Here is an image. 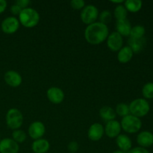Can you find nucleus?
<instances>
[{
    "instance_id": "nucleus-1",
    "label": "nucleus",
    "mask_w": 153,
    "mask_h": 153,
    "mask_svg": "<svg viewBox=\"0 0 153 153\" xmlns=\"http://www.w3.org/2000/svg\"><path fill=\"white\" fill-rule=\"evenodd\" d=\"M109 35L108 28L100 22H95L88 25L85 31V37L88 43L99 45L107 40Z\"/></svg>"
},
{
    "instance_id": "nucleus-2",
    "label": "nucleus",
    "mask_w": 153,
    "mask_h": 153,
    "mask_svg": "<svg viewBox=\"0 0 153 153\" xmlns=\"http://www.w3.org/2000/svg\"><path fill=\"white\" fill-rule=\"evenodd\" d=\"M40 15L31 7L22 9L19 15V22L25 28H33L39 23Z\"/></svg>"
},
{
    "instance_id": "nucleus-3",
    "label": "nucleus",
    "mask_w": 153,
    "mask_h": 153,
    "mask_svg": "<svg viewBox=\"0 0 153 153\" xmlns=\"http://www.w3.org/2000/svg\"><path fill=\"white\" fill-rule=\"evenodd\" d=\"M129 111L131 115L137 117H143L146 116L150 110V105L147 100L143 98L134 100L129 105Z\"/></svg>"
},
{
    "instance_id": "nucleus-4",
    "label": "nucleus",
    "mask_w": 153,
    "mask_h": 153,
    "mask_svg": "<svg viewBox=\"0 0 153 153\" xmlns=\"http://www.w3.org/2000/svg\"><path fill=\"white\" fill-rule=\"evenodd\" d=\"M120 126L121 128H123L126 132L134 134L140 131L142 126V122L140 118L131 114H128L123 117Z\"/></svg>"
},
{
    "instance_id": "nucleus-5",
    "label": "nucleus",
    "mask_w": 153,
    "mask_h": 153,
    "mask_svg": "<svg viewBox=\"0 0 153 153\" xmlns=\"http://www.w3.org/2000/svg\"><path fill=\"white\" fill-rule=\"evenodd\" d=\"M23 123V116L19 110L16 108H10L6 114V123L8 128L13 131L21 127Z\"/></svg>"
},
{
    "instance_id": "nucleus-6",
    "label": "nucleus",
    "mask_w": 153,
    "mask_h": 153,
    "mask_svg": "<svg viewBox=\"0 0 153 153\" xmlns=\"http://www.w3.org/2000/svg\"><path fill=\"white\" fill-rule=\"evenodd\" d=\"M99 17V10L96 6L93 4H88L85 6L81 12V19L82 22L86 25H91L96 22Z\"/></svg>"
},
{
    "instance_id": "nucleus-7",
    "label": "nucleus",
    "mask_w": 153,
    "mask_h": 153,
    "mask_svg": "<svg viewBox=\"0 0 153 153\" xmlns=\"http://www.w3.org/2000/svg\"><path fill=\"white\" fill-rule=\"evenodd\" d=\"M19 27V22L14 16H8L2 21L1 28L5 34H11L16 32Z\"/></svg>"
},
{
    "instance_id": "nucleus-8",
    "label": "nucleus",
    "mask_w": 153,
    "mask_h": 153,
    "mask_svg": "<svg viewBox=\"0 0 153 153\" xmlns=\"http://www.w3.org/2000/svg\"><path fill=\"white\" fill-rule=\"evenodd\" d=\"M107 45L109 49L113 52H118L123 45V37L117 31L112 32L107 38Z\"/></svg>"
},
{
    "instance_id": "nucleus-9",
    "label": "nucleus",
    "mask_w": 153,
    "mask_h": 153,
    "mask_svg": "<svg viewBox=\"0 0 153 153\" xmlns=\"http://www.w3.org/2000/svg\"><path fill=\"white\" fill-rule=\"evenodd\" d=\"M28 134L34 140L40 139L45 134L46 128L43 123L40 121H36L32 123L28 127Z\"/></svg>"
},
{
    "instance_id": "nucleus-10",
    "label": "nucleus",
    "mask_w": 153,
    "mask_h": 153,
    "mask_svg": "<svg viewBox=\"0 0 153 153\" xmlns=\"http://www.w3.org/2000/svg\"><path fill=\"white\" fill-rule=\"evenodd\" d=\"M19 145L11 138H4L0 140V153H18Z\"/></svg>"
},
{
    "instance_id": "nucleus-11",
    "label": "nucleus",
    "mask_w": 153,
    "mask_h": 153,
    "mask_svg": "<svg viewBox=\"0 0 153 153\" xmlns=\"http://www.w3.org/2000/svg\"><path fill=\"white\" fill-rule=\"evenodd\" d=\"M46 96L49 101L53 104H60L64 100V93L61 88L52 87L46 92Z\"/></svg>"
},
{
    "instance_id": "nucleus-12",
    "label": "nucleus",
    "mask_w": 153,
    "mask_h": 153,
    "mask_svg": "<svg viewBox=\"0 0 153 153\" xmlns=\"http://www.w3.org/2000/svg\"><path fill=\"white\" fill-rule=\"evenodd\" d=\"M4 79L7 85L13 88L19 87L22 81L20 74L14 70H8L6 72L4 76Z\"/></svg>"
},
{
    "instance_id": "nucleus-13",
    "label": "nucleus",
    "mask_w": 153,
    "mask_h": 153,
    "mask_svg": "<svg viewBox=\"0 0 153 153\" xmlns=\"http://www.w3.org/2000/svg\"><path fill=\"white\" fill-rule=\"evenodd\" d=\"M105 133L110 138H114L120 135L121 131V126L118 121L114 120L107 122L104 128Z\"/></svg>"
},
{
    "instance_id": "nucleus-14",
    "label": "nucleus",
    "mask_w": 153,
    "mask_h": 153,
    "mask_svg": "<svg viewBox=\"0 0 153 153\" xmlns=\"http://www.w3.org/2000/svg\"><path fill=\"white\" fill-rule=\"evenodd\" d=\"M105 131L104 128L100 123H96L92 124L88 129V137L93 141H98L102 137Z\"/></svg>"
},
{
    "instance_id": "nucleus-15",
    "label": "nucleus",
    "mask_w": 153,
    "mask_h": 153,
    "mask_svg": "<svg viewBox=\"0 0 153 153\" xmlns=\"http://www.w3.org/2000/svg\"><path fill=\"white\" fill-rule=\"evenodd\" d=\"M137 143L140 147L147 148L153 145V134L151 131H143L137 134Z\"/></svg>"
},
{
    "instance_id": "nucleus-16",
    "label": "nucleus",
    "mask_w": 153,
    "mask_h": 153,
    "mask_svg": "<svg viewBox=\"0 0 153 153\" xmlns=\"http://www.w3.org/2000/svg\"><path fill=\"white\" fill-rule=\"evenodd\" d=\"M49 147L50 145L49 141L43 138L35 140L31 145V149L34 153H46L49 151Z\"/></svg>"
},
{
    "instance_id": "nucleus-17",
    "label": "nucleus",
    "mask_w": 153,
    "mask_h": 153,
    "mask_svg": "<svg viewBox=\"0 0 153 153\" xmlns=\"http://www.w3.org/2000/svg\"><path fill=\"white\" fill-rule=\"evenodd\" d=\"M134 52L128 46H123L119 51L117 54V60L121 64H126L129 62L132 58Z\"/></svg>"
},
{
    "instance_id": "nucleus-18",
    "label": "nucleus",
    "mask_w": 153,
    "mask_h": 153,
    "mask_svg": "<svg viewBox=\"0 0 153 153\" xmlns=\"http://www.w3.org/2000/svg\"><path fill=\"white\" fill-rule=\"evenodd\" d=\"M131 25L129 21L127 19L123 20H117L116 22L117 32L119 33L121 36H129L131 30Z\"/></svg>"
},
{
    "instance_id": "nucleus-19",
    "label": "nucleus",
    "mask_w": 153,
    "mask_h": 153,
    "mask_svg": "<svg viewBox=\"0 0 153 153\" xmlns=\"http://www.w3.org/2000/svg\"><path fill=\"white\" fill-rule=\"evenodd\" d=\"M116 143L119 149L122 152H128L131 149V140L126 134H120L117 137Z\"/></svg>"
},
{
    "instance_id": "nucleus-20",
    "label": "nucleus",
    "mask_w": 153,
    "mask_h": 153,
    "mask_svg": "<svg viewBox=\"0 0 153 153\" xmlns=\"http://www.w3.org/2000/svg\"><path fill=\"white\" fill-rule=\"evenodd\" d=\"M146 46V39L144 37H142L140 39H134L131 38L128 40V46L131 48L132 52L135 53L141 52L144 49Z\"/></svg>"
},
{
    "instance_id": "nucleus-21",
    "label": "nucleus",
    "mask_w": 153,
    "mask_h": 153,
    "mask_svg": "<svg viewBox=\"0 0 153 153\" xmlns=\"http://www.w3.org/2000/svg\"><path fill=\"white\" fill-rule=\"evenodd\" d=\"M100 116L104 120L109 122L114 120L116 117V112L109 106H104L100 110Z\"/></svg>"
},
{
    "instance_id": "nucleus-22",
    "label": "nucleus",
    "mask_w": 153,
    "mask_h": 153,
    "mask_svg": "<svg viewBox=\"0 0 153 153\" xmlns=\"http://www.w3.org/2000/svg\"><path fill=\"white\" fill-rule=\"evenodd\" d=\"M143 2L140 0H127L124 1V6L128 11L131 13L138 12L141 9Z\"/></svg>"
},
{
    "instance_id": "nucleus-23",
    "label": "nucleus",
    "mask_w": 153,
    "mask_h": 153,
    "mask_svg": "<svg viewBox=\"0 0 153 153\" xmlns=\"http://www.w3.org/2000/svg\"><path fill=\"white\" fill-rule=\"evenodd\" d=\"M127 14H128V10L123 4H118L115 7L114 11V16L116 18L117 21L126 19L127 17Z\"/></svg>"
},
{
    "instance_id": "nucleus-24",
    "label": "nucleus",
    "mask_w": 153,
    "mask_h": 153,
    "mask_svg": "<svg viewBox=\"0 0 153 153\" xmlns=\"http://www.w3.org/2000/svg\"><path fill=\"white\" fill-rule=\"evenodd\" d=\"M145 33H146V30L145 28L142 25H135V26L132 27L130 32V37L134 39H140L143 37Z\"/></svg>"
},
{
    "instance_id": "nucleus-25",
    "label": "nucleus",
    "mask_w": 153,
    "mask_h": 153,
    "mask_svg": "<svg viewBox=\"0 0 153 153\" xmlns=\"http://www.w3.org/2000/svg\"><path fill=\"white\" fill-rule=\"evenodd\" d=\"M142 94L145 100L153 99V82H148L142 88Z\"/></svg>"
},
{
    "instance_id": "nucleus-26",
    "label": "nucleus",
    "mask_w": 153,
    "mask_h": 153,
    "mask_svg": "<svg viewBox=\"0 0 153 153\" xmlns=\"http://www.w3.org/2000/svg\"><path fill=\"white\" fill-rule=\"evenodd\" d=\"M115 112H116V114H117L119 116L124 117L130 114L129 106L125 103H120L116 106Z\"/></svg>"
},
{
    "instance_id": "nucleus-27",
    "label": "nucleus",
    "mask_w": 153,
    "mask_h": 153,
    "mask_svg": "<svg viewBox=\"0 0 153 153\" xmlns=\"http://www.w3.org/2000/svg\"><path fill=\"white\" fill-rule=\"evenodd\" d=\"M12 137H13V140L14 141H16V143H22L26 139L27 135L25 134V132L22 130L16 129L14 130L12 133Z\"/></svg>"
},
{
    "instance_id": "nucleus-28",
    "label": "nucleus",
    "mask_w": 153,
    "mask_h": 153,
    "mask_svg": "<svg viewBox=\"0 0 153 153\" xmlns=\"http://www.w3.org/2000/svg\"><path fill=\"white\" fill-rule=\"evenodd\" d=\"M99 16H100V22L106 25H107V24L108 22H111V20L112 19L111 13L110 10H105L103 11H102L101 13Z\"/></svg>"
},
{
    "instance_id": "nucleus-29",
    "label": "nucleus",
    "mask_w": 153,
    "mask_h": 153,
    "mask_svg": "<svg viewBox=\"0 0 153 153\" xmlns=\"http://www.w3.org/2000/svg\"><path fill=\"white\" fill-rule=\"evenodd\" d=\"M70 5L75 10H80L85 7V2L83 0H72L70 1Z\"/></svg>"
},
{
    "instance_id": "nucleus-30",
    "label": "nucleus",
    "mask_w": 153,
    "mask_h": 153,
    "mask_svg": "<svg viewBox=\"0 0 153 153\" xmlns=\"http://www.w3.org/2000/svg\"><path fill=\"white\" fill-rule=\"evenodd\" d=\"M68 149L71 153H76L79 149V144L77 142L72 141L68 144Z\"/></svg>"
},
{
    "instance_id": "nucleus-31",
    "label": "nucleus",
    "mask_w": 153,
    "mask_h": 153,
    "mask_svg": "<svg viewBox=\"0 0 153 153\" xmlns=\"http://www.w3.org/2000/svg\"><path fill=\"white\" fill-rule=\"evenodd\" d=\"M128 153H150L147 149L145 148L140 147V146H137V147H134L133 149H131L128 151Z\"/></svg>"
},
{
    "instance_id": "nucleus-32",
    "label": "nucleus",
    "mask_w": 153,
    "mask_h": 153,
    "mask_svg": "<svg viewBox=\"0 0 153 153\" xmlns=\"http://www.w3.org/2000/svg\"><path fill=\"white\" fill-rule=\"evenodd\" d=\"M22 9L19 6H18L16 4H13V5L11 6V7H10V11H11V13H13V15H18V16H19L20 12L22 11Z\"/></svg>"
},
{
    "instance_id": "nucleus-33",
    "label": "nucleus",
    "mask_w": 153,
    "mask_h": 153,
    "mask_svg": "<svg viewBox=\"0 0 153 153\" xmlns=\"http://www.w3.org/2000/svg\"><path fill=\"white\" fill-rule=\"evenodd\" d=\"M15 4H17L18 6H19L22 9H25L26 8L27 6L30 4V1H28V0H17V1L15 2Z\"/></svg>"
},
{
    "instance_id": "nucleus-34",
    "label": "nucleus",
    "mask_w": 153,
    "mask_h": 153,
    "mask_svg": "<svg viewBox=\"0 0 153 153\" xmlns=\"http://www.w3.org/2000/svg\"><path fill=\"white\" fill-rule=\"evenodd\" d=\"M7 3L5 0H0V14L5 10Z\"/></svg>"
},
{
    "instance_id": "nucleus-35",
    "label": "nucleus",
    "mask_w": 153,
    "mask_h": 153,
    "mask_svg": "<svg viewBox=\"0 0 153 153\" xmlns=\"http://www.w3.org/2000/svg\"><path fill=\"white\" fill-rule=\"evenodd\" d=\"M112 3H116V4H120V3H123L124 2L123 0H116V1H114V0H111Z\"/></svg>"
},
{
    "instance_id": "nucleus-36",
    "label": "nucleus",
    "mask_w": 153,
    "mask_h": 153,
    "mask_svg": "<svg viewBox=\"0 0 153 153\" xmlns=\"http://www.w3.org/2000/svg\"><path fill=\"white\" fill-rule=\"evenodd\" d=\"M112 153H124V152H122V151H120V150H117V151H114V152H112Z\"/></svg>"
},
{
    "instance_id": "nucleus-37",
    "label": "nucleus",
    "mask_w": 153,
    "mask_h": 153,
    "mask_svg": "<svg viewBox=\"0 0 153 153\" xmlns=\"http://www.w3.org/2000/svg\"><path fill=\"white\" fill-rule=\"evenodd\" d=\"M0 140H1V139H0Z\"/></svg>"
},
{
    "instance_id": "nucleus-38",
    "label": "nucleus",
    "mask_w": 153,
    "mask_h": 153,
    "mask_svg": "<svg viewBox=\"0 0 153 153\" xmlns=\"http://www.w3.org/2000/svg\"><path fill=\"white\" fill-rule=\"evenodd\" d=\"M70 153H71V152H70Z\"/></svg>"
}]
</instances>
